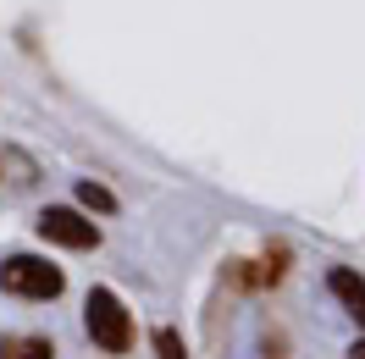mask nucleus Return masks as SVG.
Returning <instances> with one entry per match:
<instances>
[{"label":"nucleus","instance_id":"nucleus-4","mask_svg":"<svg viewBox=\"0 0 365 359\" xmlns=\"http://www.w3.org/2000/svg\"><path fill=\"white\" fill-rule=\"evenodd\" d=\"M327 288H332V298L365 326V282H360V276H354L349 266H332V271H327Z\"/></svg>","mask_w":365,"mask_h":359},{"label":"nucleus","instance_id":"nucleus-7","mask_svg":"<svg viewBox=\"0 0 365 359\" xmlns=\"http://www.w3.org/2000/svg\"><path fill=\"white\" fill-rule=\"evenodd\" d=\"M155 354L160 359H188V354H182V337L172 332V326H160V332H155Z\"/></svg>","mask_w":365,"mask_h":359},{"label":"nucleus","instance_id":"nucleus-8","mask_svg":"<svg viewBox=\"0 0 365 359\" xmlns=\"http://www.w3.org/2000/svg\"><path fill=\"white\" fill-rule=\"evenodd\" d=\"M349 359H365V343H354V348H349Z\"/></svg>","mask_w":365,"mask_h":359},{"label":"nucleus","instance_id":"nucleus-2","mask_svg":"<svg viewBox=\"0 0 365 359\" xmlns=\"http://www.w3.org/2000/svg\"><path fill=\"white\" fill-rule=\"evenodd\" d=\"M0 288L17 293V298H61L67 276H61V266H50L39 254H11L0 266Z\"/></svg>","mask_w":365,"mask_h":359},{"label":"nucleus","instance_id":"nucleus-1","mask_svg":"<svg viewBox=\"0 0 365 359\" xmlns=\"http://www.w3.org/2000/svg\"><path fill=\"white\" fill-rule=\"evenodd\" d=\"M83 326H89V337H94L100 354H128V348H133V315H128V304H122L111 288H94L89 293Z\"/></svg>","mask_w":365,"mask_h":359},{"label":"nucleus","instance_id":"nucleus-6","mask_svg":"<svg viewBox=\"0 0 365 359\" xmlns=\"http://www.w3.org/2000/svg\"><path fill=\"white\" fill-rule=\"evenodd\" d=\"M78 199L89 204V210H106V216L116 210V194H111V188H100L94 177H83V182H78Z\"/></svg>","mask_w":365,"mask_h":359},{"label":"nucleus","instance_id":"nucleus-3","mask_svg":"<svg viewBox=\"0 0 365 359\" xmlns=\"http://www.w3.org/2000/svg\"><path fill=\"white\" fill-rule=\"evenodd\" d=\"M39 238L56 249H100V227L89 216H78L67 204H50L45 216H39Z\"/></svg>","mask_w":365,"mask_h":359},{"label":"nucleus","instance_id":"nucleus-5","mask_svg":"<svg viewBox=\"0 0 365 359\" xmlns=\"http://www.w3.org/2000/svg\"><path fill=\"white\" fill-rule=\"evenodd\" d=\"M0 359H56L50 337H0Z\"/></svg>","mask_w":365,"mask_h":359}]
</instances>
